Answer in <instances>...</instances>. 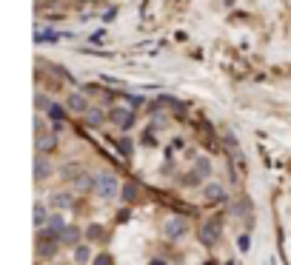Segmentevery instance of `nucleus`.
Returning <instances> with one entry per match:
<instances>
[{
	"label": "nucleus",
	"mask_w": 291,
	"mask_h": 265,
	"mask_svg": "<svg viewBox=\"0 0 291 265\" xmlns=\"http://www.w3.org/2000/svg\"><path fill=\"white\" fill-rule=\"evenodd\" d=\"M117 188H120V183L115 180V174H100L94 180V191L97 194H103V197H115Z\"/></svg>",
	"instance_id": "nucleus-1"
},
{
	"label": "nucleus",
	"mask_w": 291,
	"mask_h": 265,
	"mask_svg": "<svg viewBox=\"0 0 291 265\" xmlns=\"http://www.w3.org/2000/svg\"><path fill=\"white\" fill-rule=\"evenodd\" d=\"M109 120L115 125H120V128H129V125L134 123V111L132 108H123V106H115L109 111Z\"/></svg>",
	"instance_id": "nucleus-2"
},
{
	"label": "nucleus",
	"mask_w": 291,
	"mask_h": 265,
	"mask_svg": "<svg viewBox=\"0 0 291 265\" xmlns=\"http://www.w3.org/2000/svg\"><path fill=\"white\" fill-rule=\"evenodd\" d=\"M220 217H212V220H206V225H203V242L206 245H214L217 239H220Z\"/></svg>",
	"instance_id": "nucleus-3"
},
{
	"label": "nucleus",
	"mask_w": 291,
	"mask_h": 265,
	"mask_svg": "<svg viewBox=\"0 0 291 265\" xmlns=\"http://www.w3.org/2000/svg\"><path fill=\"white\" fill-rule=\"evenodd\" d=\"M185 231H188V222H185L183 217H174V220H168V222H166V234H168L171 239L183 237Z\"/></svg>",
	"instance_id": "nucleus-4"
},
{
	"label": "nucleus",
	"mask_w": 291,
	"mask_h": 265,
	"mask_svg": "<svg viewBox=\"0 0 291 265\" xmlns=\"http://www.w3.org/2000/svg\"><path fill=\"white\" fill-rule=\"evenodd\" d=\"M66 106H69L71 111H77V114H88V111H91V108H88V100L83 97V94H69Z\"/></svg>",
	"instance_id": "nucleus-5"
},
{
	"label": "nucleus",
	"mask_w": 291,
	"mask_h": 265,
	"mask_svg": "<svg viewBox=\"0 0 291 265\" xmlns=\"http://www.w3.org/2000/svg\"><path fill=\"white\" fill-rule=\"evenodd\" d=\"M60 242H66V245H77L80 242V228H74V225L63 228L60 231Z\"/></svg>",
	"instance_id": "nucleus-6"
},
{
	"label": "nucleus",
	"mask_w": 291,
	"mask_h": 265,
	"mask_svg": "<svg viewBox=\"0 0 291 265\" xmlns=\"http://www.w3.org/2000/svg\"><path fill=\"white\" fill-rule=\"evenodd\" d=\"M46 174H49V163L43 160V154H37L35 157V180H43Z\"/></svg>",
	"instance_id": "nucleus-7"
},
{
	"label": "nucleus",
	"mask_w": 291,
	"mask_h": 265,
	"mask_svg": "<svg viewBox=\"0 0 291 265\" xmlns=\"http://www.w3.org/2000/svg\"><path fill=\"white\" fill-rule=\"evenodd\" d=\"M54 146V134H37V151L52 149Z\"/></svg>",
	"instance_id": "nucleus-8"
},
{
	"label": "nucleus",
	"mask_w": 291,
	"mask_h": 265,
	"mask_svg": "<svg viewBox=\"0 0 291 265\" xmlns=\"http://www.w3.org/2000/svg\"><path fill=\"white\" fill-rule=\"evenodd\" d=\"M197 177H209V171H212V166H209V160H197Z\"/></svg>",
	"instance_id": "nucleus-9"
},
{
	"label": "nucleus",
	"mask_w": 291,
	"mask_h": 265,
	"mask_svg": "<svg viewBox=\"0 0 291 265\" xmlns=\"http://www.w3.org/2000/svg\"><path fill=\"white\" fill-rule=\"evenodd\" d=\"M86 120H88V125H100V120H103V111H97V108H91L86 114Z\"/></svg>",
	"instance_id": "nucleus-10"
},
{
	"label": "nucleus",
	"mask_w": 291,
	"mask_h": 265,
	"mask_svg": "<svg viewBox=\"0 0 291 265\" xmlns=\"http://www.w3.org/2000/svg\"><path fill=\"white\" fill-rule=\"evenodd\" d=\"M220 197H223L220 186H209V188H206V200H220Z\"/></svg>",
	"instance_id": "nucleus-11"
},
{
	"label": "nucleus",
	"mask_w": 291,
	"mask_h": 265,
	"mask_svg": "<svg viewBox=\"0 0 291 265\" xmlns=\"http://www.w3.org/2000/svg\"><path fill=\"white\" fill-rule=\"evenodd\" d=\"M54 251H57L54 242H40V256H54Z\"/></svg>",
	"instance_id": "nucleus-12"
},
{
	"label": "nucleus",
	"mask_w": 291,
	"mask_h": 265,
	"mask_svg": "<svg viewBox=\"0 0 291 265\" xmlns=\"http://www.w3.org/2000/svg\"><path fill=\"white\" fill-rule=\"evenodd\" d=\"M43 220H46V208L37 203L35 205V225H43Z\"/></svg>",
	"instance_id": "nucleus-13"
},
{
	"label": "nucleus",
	"mask_w": 291,
	"mask_h": 265,
	"mask_svg": "<svg viewBox=\"0 0 291 265\" xmlns=\"http://www.w3.org/2000/svg\"><path fill=\"white\" fill-rule=\"evenodd\" d=\"M52 203H54V205H71V194H57Z\"/></svg>",
	"instance_id": "nucleus-14"
},
{
	"label": "nucleus",
	"mask_w": 291,
	"mask_h": 265,
	"mask_svg": "<svg viewBox=\"0 0 291 265\" xmlns=\"http://www.w3.org/2000/svg\"><path fill=\"white\" fill-rule=\"evenodd\" d=\"M94 265H115V259H112L109 254H100V256L94 259Z\"/></svg>",
	"instance_id": "nucleus-15"
},
{
	"label": "nucleus",
	"mask_w": 291,
	"mask_h": 265,
	"mask_svg": "<svg viewBox=\"0 0 291 265\" xmlns=\"http://www.w3.org/2000/svg\"><path fill=\"white\" fill-rule=\"evenodd\" d=\"M77 262H88V248L86 245L77 248Z\"/></svg>",
	"instance_id": "nucleus-16"
},
{
	"label": "nucleus",
	"mask_w": 291,
	"mask_h": 265,
	"mask_svg": "<svg viewBox=\"0 0 291 265\" xmlns=\"http://www.w3.org/2000/svg\"><path fill=\"white\" fill-rule=\"evenodd\" d=\"M126 200H137V186H126Z\"/></svg>",
	"instance_id": "nucleus-17"
},
{
	"label": "nucleus",
	"mask_w": 291,
	"mask_h": 265,
	"mask_svg": "<svg viewBox=\"0 0 291 265\" xmlns=\"http://www.w3.org/2000/svg\"><path fill=\"white\" fill-rule=\"evenodd\" d=\"M100 234H103L100 225H91V228H88V237H91V239H100Z\"/></svg>",
	"instance_id": "nucleus-18"
},
{
	"label": "nucleus",
	"mask_w": 291,
	"mask_h": 265,
	"mask_svg": "<svg viewBox=\"0 0 291 265\" xmlns=\"http://www.w3.org/2000/svg\"><path fill=\"white\" fill-rule=\"evenodd\" d=\"M43 106H46V108H52V106H49V100H46L43 94H37V108H43Z\"/></svg>",
	"instance_id": "nucleus-19"
},
{
	"label": "nucleus",
	"mask_w": 291,
	"mask_h": 265,
	"mask_svg": "<svg viewBox=\"0 0 291 265\" xmlns=\"http://www.w3.org/2000/svg\"><path fill=\"white\" fill-rule=\"evenodd\" d=\"M120 151H123V154H129V151H132V143H129V140H120Z\"/></svg>",
	"instance_id": "nucleus-20"
}]
</instances>
